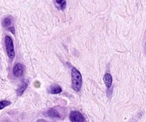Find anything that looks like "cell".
<instances>
[{"instance_id": "1", "label": "cell", "mask_w": 146, "mask_h": 122, "mask_svg": "<svg viewBox=\"0 0 146 122\" xmlns=\"http://www.w3.org/2000/svg\"><path fill=\"white\" fill-rule=\"evenodd\" d=\"M82 79L81 73L77 68L73 67L72 68V85L73 89L75 91H80L82 87Z\"/></svg>"}, {"instance_id": "2", "label": "cell", "mask_w": 146, "mask_h": 122, "mask_svg": "<svg viewBox=\"0 0 146 122\" xmlns=\"http://www.w3.org/2000/svg\"><path fill=\"white\" fill-rule=\"evenodd\" d=\"M5 45H6L7 53V55L9 58H14L15 55V47H14L13 41H12V38L9 36H6L5 37Z\"/></svg>"}, {"instance_id": "3", "label": "cell", "mask_w": 146, "mask_h": 122, "mask_svg": "<svg viewBox=\"0 0 146 122\" xmlns=\"http://www.w3.org/2000/svg\"><path fill=\"white\" fill-rule=\"evenodd\" d=\"M70 119L72 122H85V118L83 115L79 111H72L70 115Z\"/></svg>"}, {"instance_id": "4", "label": "cell", "mask_w": 146, "mask_h": 122, "mask_svg": "<svg viewBox=\"0 0 146 122\" xmlns=\"http://www.w3.org/2000/svg\"><path fill=\"white\" fill-rule=\"evenodd\" d=\"M24 73V66L21 63H17L13 68V73L16 77H20Z\"/></svg>"}, {"instance_id": "5", "label": "cell", "mask_w": 146, "mask_h": 122, "mask_svg": "<svg viewBox=\"0 0 146 122\" xmlns=\"http://www.w3.org/2000/svg\"><path fill=\"white\" fill-rule=\"evenodd\" d=\"M103 80L107 88L108 89L110 88V87L112 86V83H113V77H112L111 74L108 73L105 74L103 77Z\"/></svg>"}, {"instance_id": "6", "label": "cell", "mask_w": 146, "mask_h": 122, "mask_svg": "<svg viewBox=\"0 0 146 122\" xmlns=\"http://www.w3.org/2000/svg\"><path fill=\"white\" fill-rule=\"evenodd\" d=\"M45 114L47 115L48 117H51V118H60V113L57 111L56 109H50L47 112L45 113Z\"/></svg>"}, {"instance_id": "7", "label": "cell", "mask_w": 146, "mask_h": 122, "mask_svg": "<svg viewBox=\"0 0 146 122\" xmlns=\"http://www.w3.org/2000/svg\"><path fill=\"white\" fill-rule=\"evenodd\" d=\"M62 92V88L58 85H52L49 88V93L52 94H57Z\"/></svg>"}, {"instance_id": "8", "label": "cell", "mask_w": 146, "mask_h": 122, "mask_svg": "<svg viewBox=\"0 0 146 122\" xmlns=\"http://www.w3.org/2000/svg\"><path fill=\"white\" fill-rule=\"evenodd\" d=\"M27 83H22V85L17 88V93L18 96L22 95V93L25 92V91L27 89Z\"/></svg>"}, {"instance_id": "9", "label": "cell", "mask_w": 146, "mask_h": 122, "mask_svg": "<svg viewBox=\"0 0 146 122\" xmlns=\"http://www.w3.org/2000/svg\"><path fill=\"white\" fill-rule=\"evenodd\" d=\"M2 25H3V26L5 27H7L10 26V25H12V19L9 17H6L3 20Z\"/></svg>"}, {"instance_id": "10", "label": "cell", "mask_w": 146, "mask_h": 122, "mask_svg": "<svg viewBox=\"0 0 146 122\" xmlns=\"http://www.w3.org/2000/svg\"><path fill=\"white\" fill-rule=\"evenodd\" d=\"M11 103L10 101H0V110L2 109H4L5 107H6V106H9V105H10Z\"/></svg>"}, {"instance_id": "11", "label": "cell", "mask_w": 146, "mask_h": 122, "mask_svg": "<svg viewBox=\"0 0 146 122\" xmlns=\"http://www.w3.org/2000/svg\"><path fill=\"white\" fill-rule=\"evenodd\" d=\"M56 2L60 5V9H64L66 7V3H67L66 1H60V0H57V1H56Z\"/></svg>"}, {"instance_id": "12", "label": "cell", "mask_w": 146, "mask_h": 122, "mask_svg": "<svg viewBox=\"0 0 146 122\" xmlns=\"http://www.w3.org/2000/svg\"><path fill=\"white\" fill-rule=\"evenodd\" d=\"M36 122H47V121L44 120H42V119H40V120H38Z\"/></svg>"}]
</instances>
